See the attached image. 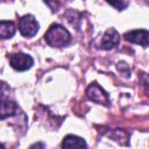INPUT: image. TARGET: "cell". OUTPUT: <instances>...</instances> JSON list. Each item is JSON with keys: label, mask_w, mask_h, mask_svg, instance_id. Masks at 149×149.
<instances>
[{"label": "cell", "mask_w": 149, "mask_h": 149, "mask_svg": "<svg viewBox=\"0 0 149 149\" xmlns=\"http://www.w3.org/2000/svg\"><path fill=\"white\" fill-rule=\"evenodd\" d=\"M44 38H45L47 43L50 47L62 48V47H65L70 43L71 35L68 31V29H65L62 24L54 23L47 30V33L44 35Z\"/></svg>", "instance_id": "obj_1"}, {"label": "cell", "mask_w": 149, "mask_h": 149, "mask_svg": "<svg viewBox=\"0 0 149 149\" xmlns=\"http://www.w3.org/2000/svg\"><path fill=\"white\" fill-rule=\"evenodd\" d=\"M38 23L35 20V17L30 14L23 15L19 19V30L22 36L24 37H33L38 31Z\"/></svg>", "instance_id": "obj_2"}, {"label": "cell", "mask_w": 149, "mask_h": 149, "mask_svg": "<svg viewBox=\"0 0 149 149\" xmlns=\"http://www.w3.org/2000/svg\"><path fill=\"white\" fill-rule=\"evenodd\" d=\"M9 63H10V65H12L13 69H15L17 71H26V70H28V69H30L33 66L34 61L27 54L16 52V54L10 55Z\"/></svg>", "instance_id": "obj_3"}, {"label": "cell", "mask_w": 149, "mask_h": 149, "mask_svg": "<svg viewBox=\"0 0 149 149\" xmlns=\"http://www.w3.org/2000/svg\"><path fill=\"white\" fill-rule=\"evenodd\" d=\"M86 95L90 100L98 102V104H104L108 106V94L106 93L105 90H102L97 83L91 84L87 90H86Z\"/></svg>", "instance_id": "obj_4"}, {"label": "cell", "mask_w": 149, "mask_h": 149, "mask_svg": "<svg viewBox=\"0 0 149 149\" xmlns=\"http://www.w3.org/2000/svg\"><path fill=\"white\" fill-rule=\"evenodd\" d=\"M125 40L135 44H140L142 47H149V31L144 29L130 30L125 34Z\"/></svg>", "instance_id": "obj_5"}, {"label": "cell", "mask_w": 149, "mask_h": 149, "mask_svg": "<svg viewBox=\"0 0 149 149\" xmlns=\"http://www.w3.org/2000/svg\"><path fill=\"white\" fill-rule=\"evenodd\" d=\"M119 42H120V36H119L118 31L115 29H113V28H109L104 34L101 43H100V47L102 49H105V50H111V49L118 47Z\"/></svg>", "instance_id": "obj_6"}, {"label": "cell", "mask_w": 149, "mask_h": 149, "mask_svg": "<svg viewBox=\"0 0 149 149\" xmlns=\"http://www.w3.org/2000/svg\"><path fill=\"white\" fill-rule=\"evenodd\" d=\"M63 148H85L86 142L84 139L76 136V135H66L62 142Z\"/></svg>", "instance_id": "obj_7"}, {"label": "cell", "mask_w": 149, "mask_h": 149, "mask_svg": "<svg viewBox=\"0 0 149 149\" xmlns=\"http://www.w3.org/2000/svg\"><path fill=\"white\" fill-rule=\"evenodd\" d=\"M19 111V107L15 102L6 100L5 98H1V119L3 120L7 116H12L16 114Z\"/></svg>", "instance_id": "obj_8"}, {"label": "cell", "mask_w": 149, "mask_h": 149, "mask_svg": "<svg viewBox=\"0 0 149 149\" xmlns=\"http://www.w3.org/2000/svg\"><path fill=\"white\" fill-rule=\"evenodd\" d=\"M15 24L13 21H5L2 20L0 22V37L6 40V38H10L14 36L15 34Z\"/></svg>", "instance_id": "obj_9"}, {"label": "cell", "mask_w": 149, "mask_h": 149, "mask_svg": "<svg viewBox=\"0 0 149 149\" xmlns=\"http://www.w3.org/2000/svg\"><path fill=\"white\" fill-rule=\"evenodd\" d=\"M106 1L119 10H122L128 6V0H106Z\"/></svg>", "instance_id": "obj_10"}]
</instances>
